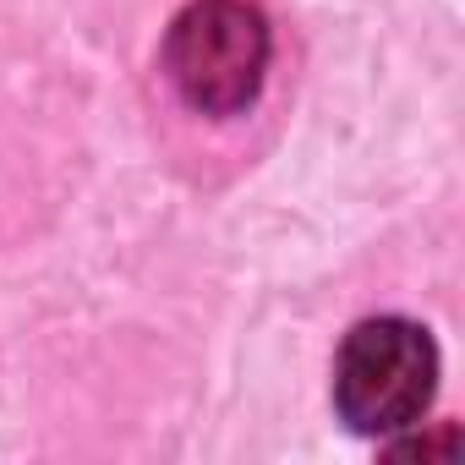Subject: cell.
<instances>
[{
    "label": "cell",
    "mask_w": 465,
    "mask_h": 465,
    "mask_svg": "<svg viewBox=\"0 0 465 465\" xmlns=\"http://www.w3.org/2000/svg\"><path fill=\"white\" fill-rule=\"evenodd\" d=\"M269 50L252 0H186L164 34V72L197 115H242L263 88Z\"/></svg>",
    "instance_id": "cell-2"
},
{
    "label": "cell",
    "mask_w": 465,
    "mask_h": 465,
    "mask_svg": "<svg viewBox=\"0 0 465 465\" xmlns=\"http://www.w3.org/2000/svg\"><path fill=\"white\" fill-rule=\"evenodd\" d=\"M438 394V345L411 318H367L334 356V411L361 438L421 427Z\"/></svg>",
    "instance_id": "cell-1"
}]
</instances>
